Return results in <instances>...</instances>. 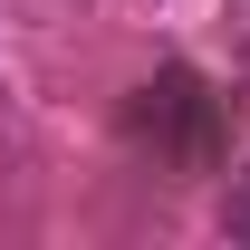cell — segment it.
Wrapping results in <instances>:
<instances>
[{"label": "cell", "mask_w": 250, "mask_h": 250, "mask_svg": "<svg viewBox=\"0 0 250 250\" xmlns=\"http://www.w3.org/2000/svg\"><path fill=\"white\" fill-rule=\"evenodd\" d=\"M125 125H135V145H154L164 164H212L221 106H212V87H202L192 67H164L154 87H135V106H125Z\"/></svg>", "instance_id": "6da1fadb"}, {"label": "cell", "mask_w": 250, "mask_h": 250, "mask_svg": "<svg viewBox=\"0 0 250 250\" xmlns=\"http://www.w3.org/2000/svg\"><path fill=\"white\" fill-rule=\"evenodd\" d=\"M231 231H241V241H250V173H241V183H231Z\"/></svg>", "instance_id": "7a4b0ae2"}]
</instances>
